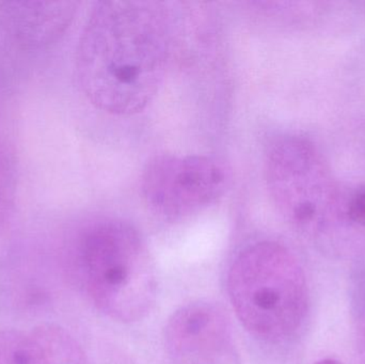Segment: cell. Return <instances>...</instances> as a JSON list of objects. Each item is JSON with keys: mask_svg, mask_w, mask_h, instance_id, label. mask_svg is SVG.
<instances>
[{"mask_svg": "<svg viewBox=\"0 0 365 364\" xmlns=\"http://www.w3.org/2000/svg\"><path fill=\"white\" fill-rule=\"evenodd\" d=\"M170 36L168 16L158 2H96L76 48L79 89L103 113L119 117L141 113L164 83Z\"/></svg>", "mask_w": 365, "mask_h": 364, "instance_id": "cell-1", "label": "cell"}, {"mask_svg": "<svg viewBox=\"0 0 365 364\" xmlns=\"http://www.w3.org/2000/svg\"><path fill=\"white\" fill-rule=\"evenodd\" d=\"M79 274L92 305L113 322L149 316L158 298L155 263L140 233L120 219L90 226L77 250Z\"/></svg>", "mask_w": 365, "mask_h": 364, "instance_id": "cell-2", "label": "cell"}, {"mask_svg": "<svg viewBox=\"0 0 365 364\" xmlns=\"http://www.w3.org/2000/svg\"><path fill=\"white\" fill-rule=\"evenodd\" d=\"M227 286L240 324L261 341H285L306 320V274L293 252L280 243L262 241L244 248L230 266Z\"/></svg>", "mask_w": 365, "mask_h": 364, "instance_id": "cell-3", "label": "cell"}, {"mask_svg": "<svg viewBox=\"0 0 365 364\" xmlns=\"http://www.w3.org/2000/svg\"><path fill=\"white\" fill-rule=\"evenodd\" d=\"M265 181L277 211L298 232L322 239L345 232L346 187L310 139L300 135L274 139L266 153Z\"/></svg>", "mask_w": 365, "mask_h": 364, "instance_id": "cell-4", "label": "cell"}, {"mask_svg": "<svg viewBox=\"0 0 365 364\" xmlns=\"http://www.w3.org/2000/svg\"><path fill=\"white\" fill-rule=\"evenodd\" d=\"M229 186L222 162L204 155L162 154L141 175L140 189L150 211L167 222H180L218 202Z\"/></svg>", "mask_w": 365, "mask_h": 364, "instance_id": "cell-5", "label": "cell"}, {"mask_svg": "<svg viewBox=\"0 0 365 364\" xmlns=\"http://www.w3.org/2000/svg\"><path fill=\"white\" fill-rule=\"evenodd\" d=\"M164 338L167 350L175 358H208L225 350L231 339V324L217 303L192 301L171 314Z\"/></svg>", "mask_w": 365, "mask_h": 364, "instance_id": "cell-6", "label": "cell"}, {"mask_svg": "<svg viewBox=\"0 0 365 364\" xmlns=\"http://www.w3.org/2000/svg\"><path fill=\"white\" fill-rule=\"evenodd\" d=\"M76 1H2L0 16L15 42L28 51L56 44L66 34L78 9Z\"/></svg>", "mask_w": 365, "mask_h": 364, "instance_id": "cell-7", "label": "cell"}, {"mask_svg": "<svg viewBox=\"0 0 365 364\" xmlns=\"http://www.w3.org/2000/svg\"><path fill=\"white\" fill-rule=\"evenodd\" d=\"M31 333L40 348L42 364H89L78 342L59 325H38Z\"/></svg>", "mask_w": 365, "mask_h": 364, "instance_id": "cell-8", "label": "cell"}, {"mask_svg": "<svg viewBox=\"0 0 365 364\" xmlns=\"http://www.w3.org/2000/svg\"><path fill=\"white\" fill-rule=\"evenodd\" d=\"M0 364H42L40 348L31 331H0Z\"/></svg>", "mask_w": 365, "mask_h": 364, "instance_id": "cell-9", "label": "cell"}, {"mask_svg": "<svg viewBox=\"0 0 365 364\" xmlns=\"http://www.w3.org/2000/svg\"><path fill=\"white\" fill-rule=\"evenodd\" d=\"M19 169L14 152L0 142V231L12 217L16 200Z\"/></svg>", "mask_w": 365, "mask_h": 364, "instance_id": "cell-10", "label": "cell"}, {"mask_svg": "<svg viewBox=\"0 0 365 364\" xmlns=\"http://www.w3.org/2000/svg\"><path fill=\"white\" fill-rule=\"evenodd\" d=\"M343 222L346 231H365V184L346 187L344 207H343Z\"/></svg>", "mask_w": 365, "mask_h": 364, "instance_id": "cell-11", "label": "cell"}, {"mask_svg": "<svg viewBox=\"0 0 365 364\" xmlns=\"http://www.w3.org/2000/svg\"><path fill=\"white\" fill-rule=\"evenodd\" d=\"M313 364H343L341 361L336 360V359L326 358L321 359V360L317 361Z\"/></svg>", "mask_w": 365, "mask_h": 364, "instance_id": "cell-12", "label": "cell"}]
</instances>
